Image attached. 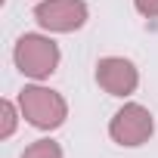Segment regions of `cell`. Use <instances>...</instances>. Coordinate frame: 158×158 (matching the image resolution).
I'll return each mask as SVG.
<instances>
[{
  "label": "cell",
  "instance_id": "6da1fadb",
  "mask_svg": "<svg viewBox=\"0 0 158 158\" xmlns=\"http://www.w3.org/2000/svg\"><path fill=\"white\" fill-rule=\"evenodd\" d=\"M59 53L50 40H40V37H22L19 40V50H16V62L22 65V71L28 74H50L53 65H56Z\"/></svg>",
  "mask_w": 158,
  "mask_h": 158
},
{
  "label": "cell",
  "instance_id": "7a4b0ae2",
  "mask_svg": "<svg viewBox=\"0 0 158 158\" xmlns=\"http://www.w3.org/2000/svg\"><path fill=\"white\" fill-rule=\"evenodd\" d=\"M22 109L31 118V124H37V127H56L65 115L62 99L53 96L50 90H25L22 93Z\"/></svg>",
  "mask_w": 158,
  "mask_h": 158
},
{
  "label": "cell",
  "instance_id": "3957f363",
  "mask_svg": "<svg viewBox=\"0 0 158 158\" xmlns=\"http://www.w3.org/2000/svg\"><path fill=\"white\" fill-rule=\"evenodd\" d=\"M149 133H152V115L139 106H127L124 112H118L112 124V136L124 146H139Z\"/></svg>",
  "mask_w": 158,
  "mask_h": 158
},
{
  "label": "cell",
  "instance_id": "277c9868",
  "mask_svg": "<svg viewBox=\"0 0 158 158\" xmlns=\"http://www.w3.org/2000/svg\"><path fill=\"white\" fill-rule=\"evenodd\" d=\"M37 22L56 31H71L84 22V3L81 0H50L37 6Z\"/></svg>",
  "mask_w": 158,
  "mask_h": 158
},
{
  "label": "cell",
  "instance_id": "5b68a950",
  "mask_svg": "<svg viewBox=\"0 0 158 158\" xmlns=\"http://www.w3.org/2000/svg\"><path fill=\"white\" fill-rule=\"evenodd\" d=\"M99 81H102L112 93H127V90H133V84H136V74H133V68H130L127 62H121V59H106V62L99 65Z\"/></svg>",
  "mask_w": 158,
  "mask_h": 158
},
{
  "label": "cell",
  "instance_id": "8992f818",
  "mask_svg": "<svg viewBox=\"0 0 158 158\" xmlns=\"http://www.w3.org/2000/svg\"><path fill=\"white\" fill-rule=\"evenodd\" d=\"M22 158H59V149L53 143H37L34 149H28Z\"/></svg>",
  "mask_w": 158,
  "mask_h": 158
},
{
  "label": "cell",
  "instance_id": "52a82bcc",
  "mask_svg": "<svg viewBox=\"0 0 158 158\" xmlns=\"http://www.w3.org/2000/svg\"><path fill=\"white\" fill-rule=\"evenodd\" d=\"M136 6H139L143 13H149V16H155V13H158V0H136Z\"/></svg>",
  "mask_w": 158,
  "mask_h": 158
}]
</instances>
